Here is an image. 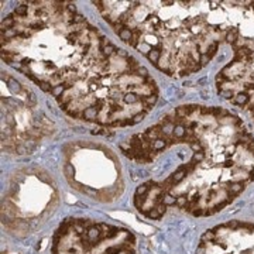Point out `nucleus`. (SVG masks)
Masks as SVG:
<instances>
[{"instance_id":"1","label":"nucleus","mask_w":254,"mask_h":254,"mask_svg":"<svg viewBox=\"0 0 254 254\" xmlns=\"http://www.w3.org/2000/svg\"><path fill=\"white\" fill-rule=\"evenodd\" d=\"M155 125L190 150L188 161H181L164 181H154L167 208L212 216L254 182V136L235 113L184 105Z\"/></svg>"},{"instance_id":"3","label":"nucleus","mask_w":254,"mask_h":254,"mask_svg":"<svg viewBox=\"0 0 254 254\" xmlns=\"http://www.w3.org/2000/svg\"><path fill=\"white\" fill-rule=\"evenodd\" d=\"M209 21L226 34L236 61H254V1H210Z\"/></svg>"},{"instance_id":"5","label":"nucleus","mask_w":254,"mask_h":254,"mask_svg":"<svg viewBox=\"0 0 254 254\" xmlns=\"http://www.w3.org/2000/svg\"><path fill=\"white\" fill-rule=\"evenodd\" d=\"M216 88L223 99L247 110L254 120V61L232 60L219 71Z\"/></svg>"},{"instance_id":"2","label":"nucleus","mask_w":254,"mask_h":254,"mask_svg":"<svg viewBox=\"0 0 254 254\" xmlns=\"http://www.w3.org/2000/svg\"><path fill=\"white\" fill-rule=\"evenodd\" d=\"M134 236L125 229L68 219L57 230L53 254H137Z\"/></svg>"},{"instance_id":"4","label":"nucleus","mask_w":254,"mask_h":254,"mask_svg":"<svg viewBox=\"0 0 254 254\" xmlns=\"http://www.w3.org/2000/svg\"><path fill=\"white\" fill-rule=\"evenodd\" d=\"M196 254H254V225L233 220L208 230Z\"/></svg>"}]
</instances>
